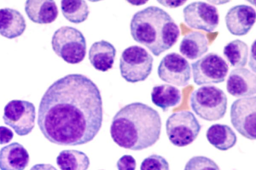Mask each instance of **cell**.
I'll use <instances>...</instances> for the list:
<instances>
[{
    "label": "cell",
    "mask_w": 256,
    "mask_h": 170,
    "mask_svg": "<svg viewBox=\"0 0 256 170\" xmlns=\"http://www.w3.org/2000/svg\"><path fill=\"white\" fill-rule=\"evenodd\" d=\"M102 115L96 85L84 75L70 74L47 89L39 104L37 122L50 142L78 146L94 139L102 127Z\"/></svg>",
    "instance_id": "6da1fadb"
},
{
    "label": "cell",
    "mask_w": 256,
    "mask_h": 170,
    "mask_svg": "<svg viewBox=\"0 0 256 170\" xmlns=\"http://www.w3.org/2000/svg\"><path fill=\"white\" fill-rule=\"evenodd\" d=\"M161 128V118L158 111L136 102L124 106L117 112L112 120L110 133L118 146L140 151L158 141Z\"/></svg>",
    "instance_id": "7a4b0ae2"
},
{
    "label": "cell",
    "mask_w": 256,
    "mask_h": 170,
    "mask_svg": "<svg viewBox=\"0 0 256 170\" xmlns=\"http://www.w3.org/2000/svg\"><path fill=\"white\" fill-rule=\"evenodd\" d=\"M130 34L156 56L177 42L180 31L171 16L162 8L150 6L135 13L130 23Z\"/></svg>",
    "instance_id": "3957f363"
},
{
    "label": "cell",
    "mask_w": 256,
    "mask_h": 170,
    "mask_svg": "<svg viewBox=\"0 0 256 170\" xmlns=\"http://www.w3.org/2000/svg\"><path fill=\"white\" fill-rule=\"evenodd\" d=\"M190 106L200 118L215 121L226 112L228 98L224 92L214 85H205L194 90L190 98Z\"/></svg>",
    "instance_id": "277c9868"
},
{
    "label": "cell",
    "mask_w": 256,
    "mask_h": 170,
    "mask_svg": "<svg viewBox=\"0 0 256 170\" xmlns=\"http://www.w3.org/2000/svg\"><path fill=\"white\" fill-rule=\"evenodd\" d=\"M51 43L54 53L69 64L79 63L85 57V37L74 27L64 26L58 29L52 35Z\"/></svg>",
    "instance_id": "5b68a950"
},
{
    "label": "cell",
    "mask_w": 256,
    "mask_h": 170,
    "mask_svg": "<svg viewBox=\"0 0 256 170\" xmlns=\"http://www.w3.org/2000/svg\"><path fill=\"white\" fill-rule=\"evenodd\" d=\"M153 61L152 56L144 48L138 45L129 46L120 57L121 76L128 82L143 81L151 73Z\"/></svg>",
    "instance_id": "8992f818"
},
{
    "label": "cell",
    "mask_w": 256,
    "mask_h": 170,
    "mask_svg": "<svg viewBox=\"0 0 256 170\" xmlns=\"http://www.w3.org/2000/svg\"><path fill=\"white\" fill-rule=\"evenodd\" d=\"M166 129L171 143L182 147L190 145L196 139L201 126L192 112L182 111L174 113L168 117Z\"/></svg>",
    "instance_id": "52a82bcc"
},
{
    "label": "cell",
    "mask_w": 256,
    "mask_h": 170,
    "mask_svg": "<svg viewBox=\"0 0 256 170\" xmlns=\"http://www.w3.org/2000/svg\"><path fill=\"white\" fill-rule=\"evenodd\" d=\"M2 119L5 124L12 128L17 135L26 136L35 125V107L28 101L12 100L4 106Z\"/></svg>",
    "instance_id": "ba28073f"
},
{
    "label": "cell",
    "mask_w": 256,
    "mask_h": 170,
    "mask_svg": "<svg viewBox=\"0 0 256 170\" xmlns=\"http://www.w3.org/2000/svg\"><path fill=\"white\" fill-rule=\"evenodd\" d=\"M191 65L194 82L197 85L223 82L228 72L226 62L214 52L208 53Z\"/></svg>",
    "instance_id": "9c48e42d"
},
{
    "label": "cell",
    "mask_w": 256,
    "mask_h": 170,
    "mask_svg": "<svg viewBox=\"0 0 256 170\" xmlns=\"http://www.w3.org/2000/svg\"><path fill=\"white\" fill-rule=\"evenodd\" d=\"M256 117L255 96L238 99L231 105L230 118L232 125L243 137L250 140L256 138Z\"/></svg>",
    "instance_id": "30bf717a"
},
{
    "label": "cell",
    "mask_w": 256,
    "mask_h": 170,
    "mask_svg": "<svg viewBox=\"0 0 256 170\" xmlns=\"http://www.w3.org/2000/svg\"><path fill=\"white\" fill-rule=\"evenodd\" d=\"M182 12L184 22L192 28L212 32L219 23L217 8L204 1L190 3L184 8Z\"/></svg>",
    "instance_id": "8fae6325"
},
{
    "label": "cell",
    "mask_w": 256,
    "mask_h": 170,
    "mask_svg": "<svg viewBox=\"0 0 256 170\" xmlns=\"http://www.w3.org/2000/svg\"><path fill=\"white\" fill-rule=\"evenodd\" d=\"M158 75L165 82L177 86H185L190 79V67L185 58L177 53L171 52L166 54L160 61Z\"/></svg>",
    "instance_id": "7c38bea8"
},
{
    "label": "cell",
    "mask_w": 256,
    "mask_h": 170,
    "mask_svg": "<svg viewBox=\"0 0 256 170\" xmlns=\"http://www.w3.org/2000/svg\"><path fill=\"white\" fill-rule=\"evenodd\" d=\"M255 9L251 6L238 4L232 7L225 16V22L228 31L232 35L247 34L256 22Z\"/></svg>",
    "instance_id": "4fadbf2b"
},
{
    "label": "cell",
    "mask_w": 256,
    "mask_h": 170,
    "mask_svg": "<svg viewBox=\"0 0 256 170\" xmlns=\"http://www.w3.org/2000/svg\"><path fill=\"white\" fill-rule=\"evenodd\" d=\"M228 92L236 97L250 96L256 93V75L242 67L234 69L226 81Z\"/></svg>",
    "instance_id": "5bb4252c"
},
{
    "label": "cell",
    "mask_w": 256,
    "mask_h": 170,
    "mask_svg": "<svg viewBox=\"0 0 256 170\" xmlns=\"http://www.w3.org/2000/svg\"><path fill=\"white\" fill-rule=\"evenodd\" d=\"M27 150L20 144L13 142L0 150V169L2 170H23L29 163Z\"/></svg>",
    "instance_id": "9a60e30c"
},
{
    "label": "cell",
    "mask_w": 256,
    "mask_h": 170,
    "mask_svg": "<svg viewBox=\"0 0 256 170\" xmlns=\"http://www.w3.org/2000/svg\"><path fill=\"white\" fill-rule=\"evenodd\" d=\"M24 10L29 19L38 24L50 23L58 14L54 0H26Z\"/></svg>",
    "instance_id": "2e32d148"
},
{
    "label": "cell",
    "mask_w": 256,
    "mask_h": 170,
    "mask_svg": "<svg viewBox=\"0 0 256 170\" xmlns=\"http://www.w3.org/2000/svg\"><path fill=\"white\" fill-rule=\"evenodd\" d=\"M116 49L110 42L102 40L94 42L88 51L90 64L96 70L106 72L112 68Z\"/></svg>",
    "instance_id": "e0dca14e"
},
{
    "label": "cell",
    "mask_w": 256,
    "mask_h": 170,
    "mask_svg": "<svg viewBox=\"0 0 256 170\" xmlns=\"http://www.w3.org/2000/svg\"><path fill=\"white\" fill-rule=\"evenodd\" d=\"M26 28V20L18 10L10 8L0 9V34L8 39L20 36Z\"/></svg>",
    "instance_id": "ac0fdd59"
},
{
    "label": "cell",
    "mask_w": 256,
    "mask_h": 170,
    "mask_svg": "<svg viewBox=\"0 0 256 170\" xmlns=\"http://www.w3.org/2000/svg\"><path fill=\"white\" fill-rule=\"evenodd\" d=\"M208 50L207 38L204 34L199 31H194L186 34L179 45L180 53L190 60L201 57Z\"/></svg>",
    "instance_id": "d6986e66"
},
{
    "label": "cell",
    "mask_w": 256,
    "mask_h": 170,
    "mask_svg": "<svg viewBox=\"0 0 256 170\" xmlns=\"http://www.w3.org/2000/svg\"><path fill=\"white\" fill-rule=\"evenodd\" d=\"M206 137L209 143L216 149L226 151L236 144L237 137L232 129L227 125L215 124L206 131Z\"/></svg>",
    "instance_id": "ffe728a7"
},
{
    "label": "cell",
    "mask_w": 256,
    "mask_h": 170,
    "mask_svg": "<svg viewBox=\"0 0 256 170\" xmlns=\"http://www.w3.org/2000/svg\"><path fill=\"white\" fill-rule=\"evenodd\" d=\"M151 99L155 105L166 112L170 107L180 103L182 94L180 91L175 86L166 84H161L152 88Z\"/></svg>",
    "instance_id": "44dd1931"
},
{
    "label": "cell",
    "mask_w": 256,
    "mask_h": 170,
    "mask_svg": "<svg viewBox=\"0 0 256 170\" xmlns=\"http://www.w3.org/2000/svg\"><path fill=\"white\" fill-rule=\"evenodd\" d=\"M56 164L62 170H86L90 162L87 155L76 150H65L61 151L56 158Z\"/></svg>",
    "instance_id": "7402d4cb"
},
{
    "label": "cell",
    "mask_w": 256,
    "mask_h": 170,
    "mask_svg": "<svg viewBox=\"0 0 256 170\" xmlns=\"http://www.w3.org/2000/svg\"><path fill=\"white\" fill-rule=\"evenodd\" d=\"M60 7L65 18L74 23L84 21L90 13L84 0H61Z\"/></svg>",
    "instance_id": "603a6c76"
},
{
    "label": "cell",
    "mask_w": 256,
    "mask_h": 170,
    "mask_svg": "<svg viewBox=\"0 0 256 170\" xmlns=\"http://www.w3.org/2000/svg\"><path fill=\"white\" fill-rule=\"evenodd\" d=\"M248 48L246 42L236 39L224 46L223 54L231 66L240 68L244 66L248 61Z\"/></svg>",
    "instance_id": "cb8c5ba5"
},
{
    "label": "cell",
    "mask_w": 256,
    "mask_h": 170,
    "mask_svg": "<svg viewBox=\"0 0 256 170\" xmlns=\"http://www.w3.org/2000/svg\"><path fill=\"white\" fill-rule=\"evenodd\" d=\"M184 169L219 170V168L217 164L210 158L204 156H195L186 163Z\"/></svg>",
    "instance_id": "d4e9b609"
},
{
    "label": "cell",
    "mask_w": 256,
    "mask_h": 170,
    "mask_svg": "<svg viewBox=\"0 0 256 170\" xmlns=\"http://www.w3.org/2000/svg\"><path fill=\"white\" fill-rule=\"evenodd\" d=\"M140 169L142 170H168L169 165L162 156L152 155L145 158L142 162Z\"/></svg>",
    "instance_id": "484cf974"
},
{
    "label": "cell",
    "mask_w": 256,
    "mask_h": 170,
    "mask_svg": "<svg viewBox=\"0 0 256 170\" xmlns=\"http://www.w3.org/2000/svg\"><path fill=\"white\" fill-rule=\"evenodd\" d=\"M116 166L120 170H134L136 167V161L131 155H125L118 160Z\"/></svg>",
    "instance_id": "4316f807"
},
{
    "label": "cell",
    "mask_w": 256,
    "mask_h": 170,
    "mask_svg": "<svg viewBox=\"0 0 256 170\" xmlns=\"http://www.w3.org/2000/svg\"><path fill=\"white\" fill-rule=\"evenodd\" d=\"M14 136V133L10 129L4 126H0V145L8 143L12 139Z\"/></svg>",
    "instance_id": "83f0119b"
},
{
    "label": "cell",
    "mask_w": 256,
    "mask_h": 170,
    "mask_svg": "<svg viewBox=\"0 0 256 170\" xmlns=\"http://www.w3.org/2000/svg\"><path fill=\"white\" fill-rule=\"evenodd\" d=\"M188 0H156L161 5L164 7L174 8L184 5Z\"/></svg>",
    "instance_id": "f1b7e54d"
},
{
    "label": "cell",
    "mask_w": 256,
    "mask_h": 170,
    "mask_svg": "<svg viewBox=\"0 0 256 170\" xmlns=\"http://www.w3.org/2000/svg\"><path fill=\"white\" fill-rule=\"evenodd\" d=\"M255 40L253 42L251 46L250 60L249 62V66L250 69L256 72V60H255Z\"/></svg>",
    "instance_id": "f546056e"
},
{
    "label": "cell",
    "mask_w": 256,
    "mask_h": 170,
    "mask_svg": "<svg viewBox=\"0 0 256 170\" xmlns=\"http://www.w3.org/2000/svg\"><path fill=\"white\" fill-rule=\"evenodd\" d=\"M133 5L140 6L146 4L149 0H126Z\"/></svg>",
    "instance_id": "4dcf8cb0"
},
{
    "label": "cell",
    "mask_w": 256,
    "mask_h": 170,
    "mask_svg": "<svg viewBox=\"0 0 256 170\" xmlns=\"http://www.w3.org/2000/svg\"><path fill=\"white\" fill-rule=\"evenodd\" d=\"M208 2L214 5H222L227 3L231 0H206Z\"/></svg>",
    "instance_id": "1f68e13d"
},
{
    "label": "cell",
    "mask_w": 256,
    "mask_h": 170,
    "mask_svg": "<svg viewBox=\"0 0 256 170\" xmlns=\"http://www.w3.org/2000/svg\"><path fill=\"white\" fill-rule=\"evenodd\" d=\"M247 1L249 2L252 4L255 5H256V1L255 0H246Z\"/></svg>",
    "instance_id": "d6a6232c"
},
{
    "label": "cell",
    "mask_w": 256,
    "mask_h": 170,
    "mask_svg": "<svg viewBox=\"0 0 256 170\" xmlns=\"http://www.w3.org/2000/svg\"><path fill=\"white\" fill-rule=\"evenodd\" d=\"M88 0L90 1H91V2H97V1H100L102 0Z\"/></svg>",
    "instance_id": "836d02e7"
}]
</instances>
